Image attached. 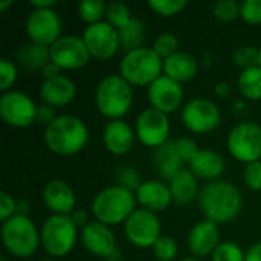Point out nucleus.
I'll use <instances>...</instances> for the list:
<instances>
[{
  "label": "nucleus",
  "instance_id": "b1692460",
  "mask_svg": "<svg viewBox=\"0 0 261 261\" xmlns=\"http://www.w3.org/2000/svg\"><path fill=\"white\" fill-rule=\"evenodd\" d=\"M199 72L197 60L188 52H176L170 58L164 60V75L174 80L179 84L188 83L196 78Z\"/></svg>",
  "mask_w": 261,
  "mask_h": 261
},
{
  "label": "nucleus",
  "instance_id": "603ef678",
  "mask_svg": "<svg viewBox=\"0 0 261 261\" xmlns=\"http://www.w3.org/2000/svg\"><path fill=\"white\" fill-rule=\"evenodd\" d=\"M14 5V2L12 0H8V2H0V11L3 12V11H6L9 6H12Z\"/></svg>",
  "mask_w": 261,
  "mask_h": 261
},
{
  "label": "nucleus",
  "instance_id": "72a5a7b5",
  "mask_svg": "<svg viewBox=\"0 0 261 261\" xmlns=\"http://www.w3.org/2000/svg\"><path fill=\"white\" fill-rule=\"evenodd\" d=\"M154 258L159 261H173L176 260L179 254V245L174 239L168 236H161V239L153 245L151 248Z\"/></svg>",
  "mask_w": 261,
  "mask_h": 261
},
{
  "label": "nucleus",
  "instance_id": "a19ab883",
  "mask_svg": "<svg viewBox=\"0 0 261 261\" xmlns=\"http://www.w3.org/2000/svg\"><path fill=\"white\" fill-rule=\"evenodd\" d=\"M243 180L252 191H261V161L251 162L245 167Z\"/></svg>",
  "mask_w": 261,
  "mask_h": 261
},
{
  "label": "nucleus",
  "instance_id": "412c9836",
  "mask_svg": "<svg viewBox=\"0 0 261 261\" xmlns=\"http://www.w3.org/2000/svg\"><path fill=\"white\" fill-rule=\"evenodd\" d=\"M136 133L135 130L122 119L109 121L102 132V142L109 153L115 156L127 154L135 145Z\"/></svg>",
  "mask_w": 261,
  "mask_h": 261
},
{
  "label": "nucleus",
  "instance_id": "3c124183",
  "mask_svg": "<svg viewBox=\"0 0 261 261\" xmlns=\"http://www.w3.org/2000/svg\"><path fill=\"white\" fill-rule=\"evenodd\" d=\"M29 203L26 200H17V213L15 216H28L29 214Z\"/></svg>",
  "mask_w": 261,
  "mask_h": 261
},
{
  "label": "nucleus",
  "instance_id": "423d86ee",
  "mask_svg": "<svg viewBox=\"0 0 261 261\" xmlns=\"http://www.w3.org/2000/svg\"><path fill=\"white\" fill-rule=\"evenodd\" d=\"M2 242L11 255L29 258L41 245L40 229H37L29 216H12L2 223Z\"/></svg>",
  "mask_w": 261,
  "mask_h": 261
},
{
  "label": "nucleus",
  "instance_id": "09e8293b",
  "mask_svg": "<svg viewBox=\"0 0 261 261\" xmlns=\"http://www.w3.org/2000/svg\"><path fill=\"white\" fill-rule=\"evenodd\" d=\"M246 261H261V242L254 243L246 251Z\"/></svg>",
  "mask_w": 261,
  "mask_h": 261
},
{
  "label": "nucleus",
  "instance_id": "79ce46f5",
  "mask_svg": "<svg viewBox=\"0 0 261 261\" xmlns=\"http://www.w3.org/2000/svg\"><path fill=\"white\" fill-rule=\"evenodd\" d=\"M176 148H177V153L180 156V159L185 162V164H190V161L194 158V154L200 150L197 142L191 138H180V139H176Z\"/></svg>",
  "mask_w": 261,
  "mask_h": 261
},
{
  "label": "nucleus",
  "instance_id": "7c9ffc66",
  "mask_svg": "<svg viewBox=\"0 0 261 261\" xmlns=\"http://www.w3.org/2000/svg\"><path fill=\"white\" fill-rule=\"evenodd\" d=\"M132 12L128 9V6L122 2H112L107 3V9H106V21L109 24H112L115 29H122L125 28L130 21H132Z\"/></svg>",
  "mask_w": 261,
  "mask_h": 261
},
{
  "label": "nucleus",
  "instance_id": "7ed1b4c3",
  "mask_svg": "<svg viewBox=\"0 0 261 261\" xmlns=\"http://www.w3.org/2000/svg\"><path fill=\"white\" fill-rule=\"evenodd\" d=\"M138 210V200L133 191L119 185H110L101 190L92 202V214L95 220L116 226L125 223L127 219Z\"/></svg>",
  "mask_w": 261,
  "mask_h": 261
},
{
  "label": "nucleus",
  "instance_id": "4d7b16f0",
  "mask_svg": "<svg viewBox=\"0 0 261 261\" xmlns=\"http://www.w3.org/2000/svg\"><path fill=\"white\" fill-rule=\"evenodd\" d=\"M258 66L261 67V46H260V63H258Z\"/></svg>",
  "mask_w": 261,
  "mask_h": 261
},
{
  "label": "nucleus",
  "instance_id": "58836bf2",
  "mask_svg": "<svg viewBox=\"0 0 261 261\" xmlns=\"http://www.w3.org/2000/svg\"><path fill=\"white\" fill-rule=\"evenodd\" d=\"M17 66L15 63H12L8 58H2L0 60V90L9 92L12 90L11 87L14 86L15 80H17Z\"/></svg>",
  "mask_w": 261,
  "mask_h": 261
},
{
  "label": "nucleus",
  "instance_id": "8fccbe9b",
  "mask_svg": "<svg viewBox=\"0 0 261 261\" xmlns=\"http://www.w3.org/2000/svg\"><path fill=\"white\" fill-rule=\"evenodd\" d=\"M57 5V0H32L31 6L32 9H54Z\"/></svg>",
  "mask_w": 261,
  "mask_h": 261
},
{
  "label": "nucleus",
  "instance_id": "393cba45",
  "mask_svg": "<svg viewBox=\"0 0 261 261\" xmlns=\"http://www.w3.org/2000/svg\"><path fill=\"white\" fill-rule=\"evenodd\" d=\"M184 161L180 159L177 148H176V141H168L162 147L156 148L154 151V165L162 177L164 182H170L176 174H179L184 170Z\"/></svg>",
  "mask_w": 261,
  "mask_h": 261
},
{
  "label": "nucleus",
  "instance_id": "20e7f679",
  "mask_svg": "<svg viewBox=\"0 0 261 261\" xmlns=\"http://www.w3.org/2000/svg\"><path fill=\"white\" fill-rule=\"evenodd\" d=\"M95 106L109 121L122 119L133 106V87L119 73L107 75L96 86Z\"/></svg>",
  "mask_w": 261,
  "mask_h": 261
},
{
  "label": "nucleus",
  "instance_id": "c85d7f7f",
  "mask_svg": "<svg viewBox=\"0 0 261 261\" xmlns=\"http://www.w3.org/2000/svg\"><path fill=\"white\" fill-rule=\"evenodd\" d=\"M240 95L248 101H261V67H249L240 72L237 80Z\"/></svg>",
  "mask_w": 261,
  "mask_h": 261
},
{
  "label": "nucleus",
  "instance_id": "bb28decb",
  "mask_svg": "<svg viewBox=\"0 0 261 261\" xmlns=\"http://www.w3.org/2000/svg\"><path fill=\"white\" fill-rule=\"evenodd\" d=\"M49 61H50V52L49 47L46 46L29 41L28 44L20 46L17 50V63L21 69L28 72L43 70Z\"/></svg>",
  "mask_w": 261,
  "mask_h": 261
},
{
  "label": "nucleus",
  "instance_id": "2f4dec72",
  "mask_svg": "<svg viewBox=\"0 0 261 261\" xmlns=\"http://www.w3.org/2000/svg\"><path fill=\"white\" fill-rule=\"evenodd\" d=\"M151 49L162 60H167L176 52H179V38L173 32H162L154 38Z\"/></svg>",
  "mask_w": 261,
  "mask_h": 261
},
{
  "label": "nucleus",
  "instance_id": "4c0bfd02",
  "mask_svg": "<svg viewBox=\"0 0 261 261\" xmlns=\"http://www.w3.org/2000/svg\"><path fill=\"white\" fill-rule=\"evenodd\" d=\"M213 14L220 21H232L240 17V3L236 0H219L213 6Z\"/></svg>",
  "mask_w": 261,
  "mask_h": 261
},
{
  "label": "nucleus",
  "instance_id": "9d476101",
  "mask_svg": "<svg viewBox=\"0 0 261 261\" xmlns=\"http://www.w3.org/2000/svg\"><path fill=\"white\" fill-rule=\"evenodd\" d=\"M80 240L87 252L106 261H122V254L116 248V239L110 226L90 220L83 229H80Z\"/></svg>",
  "mask_w": 261,
  "mask_h": 261
},
{
  "label": "nucleus",
  "instance_id": "f3484780",
  "mask_svg": "<svg viewBox=\"0 0 261 261\" xmlns=\"http://www.w3.org/2000/svg\"><path fill=\"white\" fill-rule=\"evenodd\" d=\"M147 98L151 109H156L165 115L174 113L182 109L184 104V87L174 80L162 75L153 84L147 87Z\"/></svg>",
  "mask_w": 261,
  "mask_h": 261
},
{
  "label": "nucleus",
  "instance_id": "e433bc0d",
  "mask_svg": "<svg viewBox=\"0 0 261 261\" xmlns=\"http://www.w3.org/2000/svg\"><path fill=\"white\" fill-rule=\"evenodd\" d=\"M148 6L161 17H174L187 6L185 0H150Z\"/></svg>",
  "mask_w": 261,
  "mask_h": 261
},
{
  "label": "nucleus",
  "instance_id": "49530a36",
  "mask_svg": "<svg viewBox=\"0 0 261 261\" xmlns=\"http://www.w3.org/2000/svg\"><path fill=\"white\" fill-rule=\"evenodd\" d=\"M70 219L73 220V223L76 225V228L78 229H83L90 220H89V214H87V211H84V210H75L72 214H70Z\"/></svg>",
  "mask_w": 261,
  "mask_h": 261
},
{
  "label": "nucleus",
  "instance_id": "c03bdc74",
  "mask_svg": "<svg viewBox=\"0 0 261 261\" xmlns=\"http://www.w3.org/2000/svg\"><path fill=\"white\" fill-rule=\"evenodd\" d=\"M57 113H55V109L47 106V104H40L38 109H37V119L35 122H38L40 125H44L47 127L49 124H52L55 119H57Z\"/></svg>",
  "mask_w": 261,
  "mask_h": 261
},
{
  "label": "nucleus",
  "instance_id": "473e14b6",
  "mask_svg": "<svg viewBox=\"0 0 261 261\" xmlns=\"http://www.w3.org/2000/svg\"><path fill=\"white\" fill-rule=\"evenodd\" d=\"M232 61L239 67H242V70L249 69V67H255L260 63V47H255L252 44L240 46L234 50Z\"/></svg>",
  "mask_w": 261,
  "mask_h": 261
},
{
  "label": "nucleus",
  "instance_id": "6e6d98bb",
  "mask_svg": "<svg viewBox=\"0 0 261 261\" xmlns=\"http://www.w3.org/2000/svg\"><path fill=\"white\" fill-rule=\"evenodd\" d=\"M0 261H8V258H6V257H2V258H0Z\"/></svg>",
  "mask_w": 261,
  "mask_h": 261
},
{
  "label": "nucleus",
  "instance_id": "c9c22d12",
  "mask_svg": "<svg viewBox=\"0 0 261 261\" xmlns=\"http://www.w3.org/2000/svg\"><path fill=\"white\" fill-rule=\"evenodd\" d=\"M116 185L125 188V190H130L133 193L138 191V188L141 187V184L144 180H141V174L138 173V170L135 167H130V165H124L121 167L118 171H116Z\"/></svg>",
  "mask_w": 261,
  "mask_h": 261
},
{
  "label": "nucleus",
  "instance_id": "a18cd8bd",
  "mask_svg": "<svg viewBox=\"0 0 261 261\" xmlns=\"http://www.w3.org/2000/svg\"><path fill=\"white\" fill-rule=\"evenodd\" d=\"M41 76H43V81L58 78V76H61V69H60L55 63L49 61V63L44 66V69L41 70Z\"/></svg>",
  "mask_w": 261,
  "mask_h": 261
},
{
  "label": "nucleus",
  "instance_id": "f704fd0d",
  "mask_svg": "<svg viewBox=\"0 0 261 261\" xmlns=\"http://www.w3.org/2000/svg\"><path fill=\"white\" fill-rule=\"evenodd\" d=\"M211 258L213 261H246V252L236 242H222Z\"/></svg>",
  "mask_w": 261,
  "mask_h": 261
},
{
  "label": "nucleus",
  "instance_id": "dca6fc26",
  "mask_svg": "<svg viewBox=\"0 0 261 261\" xmlns=\"http://www.w3.org/2000/svg\"><path fill=\"white\" fill-rule=\"evenodd\" d=\"M83 40L92 55V58L106 61L113 58L121 49L119 32L107 21H99L90 26H86L83 32Z\"/></svg>",
  "mask_w": 261,
  "mask_h": 261
},
{
  "label": "nucleus",
  "instance_id": "9b49d317",
  "mask_svg": "<svg viewBox=\"0 0 261 261\" xmlns=\"http://www.w3.org/2000/svg\"><path fill=\"white\" fill-rule=\"evenodd\" d=\"M124 232L133 246L147 249L153 248V245L161 239L162 225L158 214L144 208H138L124 223Z\"/></svg>",
  "mask_w": 261,
  "mask_h": 261
},
{
  "label": "nucleus",
  "instance_id": "f257e3e1",
  "mask_svg": "<svg viewBox=\"0 0 261 261\" xmlns=\"http://www.w3.org/2000/svg\"><path fill=\"white\" fill-rule=\"evenodd\" d=\"M199 206L206 220L217 225H226L236 220L243 208L240 190L228 180L206 184L199 194Z\"/></svg>",
  "mask_w": 261,
  "mask_h": 261
},
{
  "label": "nucleus",
  "instance_id": "2eb2a0df",
  "mask_svg": "<svg viewBox=\"0 0 261 261\" xmlns=\"http://www.w3.org/2000/svg\"><path fill=\"white\" fill-rule=\"evenodd\" d=\"M50 61L61 70H78L84 67L92 55L83 40L78 35H63L50 47Z\"/></svg>",
  "mask_w": 261,
  "mask_h": 261
},
{
  "label": "nucleus",
  "instance_id": "de8ad7c7",
  "mask_svg": "<svg viewBox=\"0 0 261 261\" xmlns=\"http://www.w3.org/2000/svg\"><path fill=\"white\" fill-rule=\"evenodd\" d=\"M214 93L219 98H228L231 93V84L228 81H219L214 87Z\"/></svg>",
  "mask_w": 261,
  "mask_h": 261
},
{
  "label": "nucleus",
  "instance_id": "a211bd4d",
  "mask_svg": "<svg viewBox=\"0 0 261 261\" xmlns=\"http://www.w3.org/2000/svg\"><path fill=\"white\" fill-rule=\"evenodd\" d=\"M188 249L196 258H205L208 255H213L220 242V231L219 225L211 220H200L197 222L190 234H188Z\"/></svg>",
  "mask_w": 261,
  "mask_h": 261
},
{
  "label": "nucleus",
  "instance_id": "6e6552de",
  "mask_svg": "<svg viewBox=\"0 0 261 261\" xmlns=\"http://www.w3.org/2000/svg\"><path fill=\"white\" fill-rule=\"evenodd\" d=\"M229 154L242 164L261 161V125L257 122H240L231 128L226 139Z\"/></svg>",
  "mask_w": 261,
  "mask_h": 261
},
{
  "label": "nucleus",
  "instance_id": "864d4df0",
  "mask_svg": "<svg viewBox=\"0 0 261 261\" xmlns=\"http://www.w3.org/2000/svg\"><path fill=\"white\" fill-rule=\"evenodd\" d=\"M180 261H202L200 258H196V257H188V258H184V260Z\"/></svg>",
  "mask_w": 261,
  "mask_h": 261
},
{
  "label": "nucleus",
  "instance_id": "6ab92c4d",
  "mask_svg": "<svg viewBox=\"0 0 261 261\" xmlns=\"http://www.w3.org/2000/svg\"><path fill=\"white\" fill-rule=\"evenodd\" d=\"M41 197L44 206L55 216H70L75 211V191L67 182L61 179L49 180L43 188Z\"/></svg>",
  "mask_w": 261,
  "mask_h": 261
},
{
  "label": "nucleus",
  "instance_id": "aec40b11",
  "mask_svg": "<svg viewBox=\"0 0 261 261\" xmlns=\"http://www.w3.org/2000/svg\"><path fill=\"white\" fill-rule=\"evenodd\" d=\"M135 196L141 208L151 211L154 214L165 211L173 202L170 185L159 179L144 180L135 193Z\"/></svg>",
  "mask_w": 261,
  "mask_h": 261
},
{
  "label": "nucleus",
  "instance_id": "1a4fd4ad",
  "mask_svg": "<svg viewBox=\"0 0 261 261\" xmlns=\"http://www.w3.org/2000/svg\"><path fill=\"white\" fill-rule=\"evenodd\" d=\"M180 119L191 133L205 135L220 125L222 115L214 101L199 96L184 104Z\"/></svg>",
  "mask_w": 261,
  "mask_h": 261
},
{
  "label": "nucleus",
  "instance_id": "37998d69",
  "mask_svg": "<svg viewBox=\"0 0 261 261\" xmlns=\"http://www.w3.org/2000/svg\"><path fill=\"white\" fill-rule=\"evenodd\" d=\"M17 213V200L6 191H0V220L2 223L15 216Z\"/></svg>",
  "mask_w": 261,
  "mask_h": 261
},
{
  "label": "nucleus",
  "instance_id": "4be33fe9",
  "mask_svg": "<svg viewBox=\"0 0 261 261\" xmlns=\"http://www.w3.org/2000/svg\"><path fill=\"white\" fill-rule=\"evenodd\" d=\"M188 165L197 179L206 180L208 184L220 180L226 168L225 158L220 153L214 150H208V148H200L194 154V158L190 161Z\"/></svg>",
  "mask_w": 261,
  "mask_h": 261
},
{
  "label": "nucleus",
  "instance_id": "ea45409f",
  "mask_svg": "<svg viewBox=\"0 0 261 261\" xmlns=\"http://www.w3.org/2000/svg\"><path fill=\"white\" fill-rule=\"evenodd\" d=\"M240 17L248 23L261 24V0H245L240 3Z\"/></svg>",
  "mask_w": 261,
  "mask_h": 261
},
{
  "label": "nucleus",
  "instance_id": "f03ea898",
  "mask_svg": "<svg viewBox=\"0 0 261 261\" xmlns=\"http://www.w3.org/2000/svg\"><path fill=\"white\" fill-rule=\"evenodd\" d=\"M46 147L60 156H73L84 150L89 142V130L83 119L73 115H61L44 127Z\"/></svg>",
  "mask_w": 261,
  "mask_h": 261
},
{
  "label": "nucleus",
  "instance_id": "c756f323",
  "mask_svg": "<svg viewBox=\"0 0 261 261\" xmlns=\"http://www.w3.org/2000/svg\"><path fill=\"white\" fill-rule=\"evenodd\" d=\"M107 3L102 0H83L78 5V15L80 18L87 23V26L102 21V17H106Z\"/></svg>",
  "mask_w": 261,
  "mask_h": 261
},
{
  "label": "nucleus",
  "instance_id": "cd10ccee",
  "mask_svg": "<svg viewBox=\"0 0 261 261\" xmlns=\"http://www.w3.org/2000/svg\"><path fill=\"white\" fill-rule=\"evenodd\" d=\"M119 32V44H121V50H124L125 54L138 50L144 46L145 41V24L141 18L133 17L132 21L118 31Z\"/></svg>",
  "mask_w": 261,
  "mask_h": 261
},
{
  "label": "nucleus",
  "instance_id": "0eeeda50",
  "mask_svg": "<svg viewBox=\"0 0 261 261\" xmlns=\"http://www.w3.org/2000/svg\"><path fill=\"white\" fill-rule=\"evenodd\" d=\"M78 228L70 216L52 214L40 228V242L43 249L55 258L66 257L76 245Z\"/></svg>",
  "mask_w": 261,
  "mask_h": 261
},
{
  "label": "nucleus",
  "instance_id": "39448f33",
  "mask_svg": "<svg viewBox=\"0 0 261 261\" xmlns=\"http://www.w3.org/2000/svg\"><path fill=\"white\" fill-rule=\"evenodd\" d=\"M119 75L132 87H148L164 75V60L151 47H141L124 54L119 63Z\"/></svg>",
  "mask_w": 261,
  "mask_h": 261
},
{
  "label": "nucleus",
  "instance_id": "5701e85b",
  "mask_svg": "<svg viewBox=\"0 0 261 261\" xmlns=\"http://www.w3.org/2000/svg\"><path fill=\"white\" fill-rule=\"evenodd\" d=\"M40 98L43 101V104H47L54 109L57 107H64L67 104H70L75 96H76V84L61 75L58 78L54 80H47L43 81L40 86Z\"/></svg>",
  "mask_w": 261,
  "mask_h": 261
},
{
  "label": "nucleus",
  "instance_id": "f8f14e48",
  "mask_svg": "<svg viewBox=\"0 0 261 261\" xmlns=\"http://www.w3.org/2000/svg\"><path fill=\"white\" fill-rule=\"evenodd\" d=\"M38 106L20 90H9L0 96V116L5 124L15 128H26L37 119Z\"/></svg>",
  "mask_w": 261,
  "mask_h": 261
},
{
  "label": "nucleus",
  "instance_id": "a878e982",
  "mask_svg": "<svg viewBox=\"0 0 261 261\" xmlns=\"http://www.w3.org/2000/svg\"><path fill=\"white\" fill-rule=\"evenodd\" d=\"M168 185L171 190L173 202H176L177 205H188L194 199H199V179L193 174L190 168H184L168 182Z\"/></svg>",
  "mask_w": 261,
  "mask_h": 261
},
{
  "label": "nucleus",
  "instance_id": "5fc2aeb1",
  "mask_svg": "<svg viewBox=\"0 0 261 261\" xmlns=\"http://www.w3.org/2000/svg\"><path fill=\"white\" fill-rule=\"evenodd\" d=\"M40 261H55V260H52V258H43V260H40Z\"/></svg>",
  "mask_w": 261,
  "mask_h": 261
},
{
  "label": "nucleus",
  "instance_id": "4468645a",
  "mask_svg": "<svg viewBox=\"0 0 261 261\" xmlns=\"http://www.w3.org/2000/svg\"><path fill=\"white\" fill-rule=\"evenodd\" d=\"M24 28L32 43L46 47H50L63 37V23L55 9H32L26 17Z\"/></svg>",
  "mask_w": 261,
  "mask_h": 261
},
{
  "label": "nucleus",
  "instance_id": "ddd939ff",
  "mask_svg": "<svg viewBox=\"0 0 261 261\" xmlns=\"http://www.w3.org/2000/svg\"><path fill=\"white\" fill-rule=\"evenodd\" d=\"M170 119L168 115L156 110V109H144L135 124V133L139 142L150 148H159L167 144L170 139Z\"/></svg>",
  "mask_w": 261,
  "mask_h": 261
}]
</instances>
